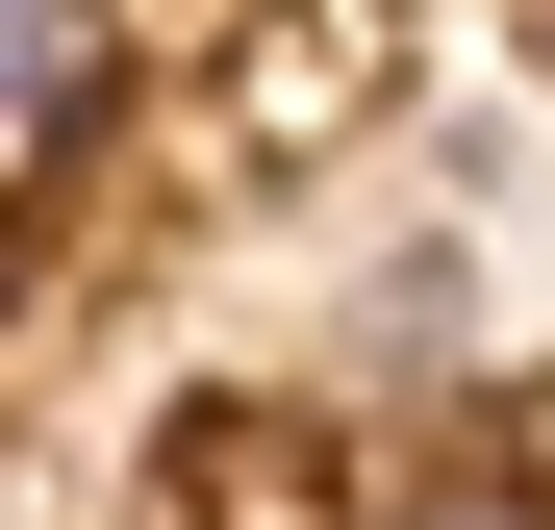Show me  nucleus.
Listing matches in <instances>:
<instances>
[{
    "label": "nucleus",
    "mask_w": 555,
    "mask_h": 530,
    "mask_svg": "<svg viewBox=\"0 0 555 530\" xmlns=\"http://www.w3.org/2000/svg\"><path fill=\"white\" fill-rule=\"evenodd\" d=\"M76 102H102V0H0V177L76 152Z\"/></svg>",
    "instance_id": "nucleus-1"
},
{
    "label": "nucleus",
    "mask_w": 555,
    "mask_h": 530,
    "mask_svg": "<svg viewBox=\"0 0 555 530\" xmlns=\"http://www.w3.org/2000/svg\"><path fill=\"white\" fill-rule=\"evenodd\" d=\"M404 530H555V480H429Z\"/></svg>",
    "instance_id": "nucleus-2"
}]
</instances>
